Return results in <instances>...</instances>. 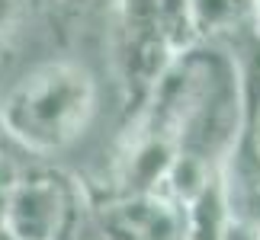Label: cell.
I'll use <instances>...</instances> for the list:
<instances>
[{
  "instance_id": "cell-1",
  "label": "cell",
  "mask_w": 260,
  "mask_h": 240,
  "mask_svg": "<svg viewBox=\"0 0 260 240\" xmlns=\"http://www.w3.org/2000/svg\"><path fill=\"white\" fill-rule=\"evenodd\" d=\"M93 99L96 90L84 67L42 64L10 90L0 106V125L32 151H58L87 128Z\"/></svg>"
},
{
  "instance_id": "cell-2",
  "label": "cell",
  "mask_w": 260,
  "mask_h": 240,
  "mask_svg": "<svg viewBox=\"0 0 260 240\" xmlns=\"http://www.w3.org/2000/svg\"><path fill=\"white\" fill-rule=\"evenodd\" d=\"M0 227L10 240H71L77 192L58 176L19 179L0 212Z\"/></svg>"
},
{
  "instance_id": "cell-3",
  "label": "cell",
  "mask_w": 260,
  "mask_h": 240,
  "mask_svg": "<svg viewBox=\"0 0 260 240\" xmlns=\"http://www.w3.org/2000/svg\"><path fill=\"white\" fill-rule=\"evenodd\" d=\"M251 10V0H189V16H193L196 35H212L235 29Z\"/></svg>"
},
{
  "instance_id": "cell-4",
  "label": "cell",
  "mask_w": 260,
  "mask_h": 240,
  "mask_svg": "<svg viewBox=\"0 0 260 240\" xmlns=\"http://www.w3.org/2000/svg\"><path fill=\"white\" fill-rule=\"evenodd\" d=\"M52 4L55 13H61L64 19H84L90 13H96V10H103L109 4L119 7V0H48Z\"/></svg>"
},
{
  "instance_id": "cell-5",
  "label": "cell",
  "mask_w": 260,
  "mask_h": 240,
  "mask_svg": "<svg viewBox=\"0 0 260 240\" xmlns=\"http://www.w3.org/2000/svg\"><path fill=\"white\" fill-rule=\"evenodd\" d=\"M222 240H260V224L232 215L222 227Z\"/></svg>"
},
{
  "instance_id": "cell-6",
  "label": "cell",
  "mask_w": 260,
  "mask_h": 240,
  "mask_svg": "<svg viewBox=\"0 0 260 240\" xmlns=\"http://www.w3.org/2000/svg\"><path fill=\"white\" fill-rule=\"evenodd\" d=\"M26 7H29V0H0V35H7L19 23Z\"/></svg>"
}]
</instances>
